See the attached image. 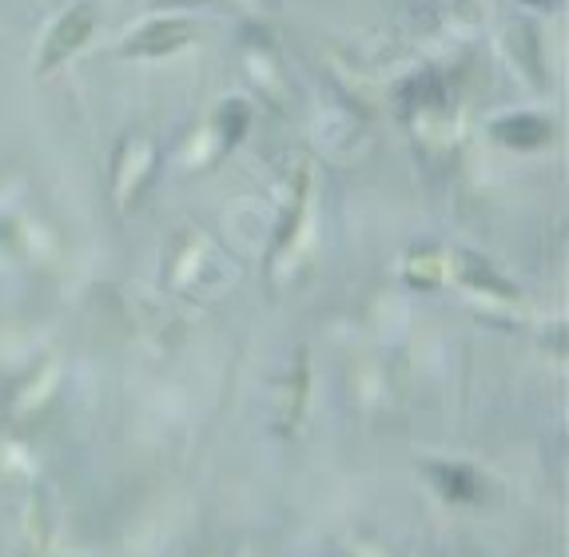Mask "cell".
I'll use <instances>...</instances> for the list:
<instances>
[{
    "label": "cell",
    "mask_w": 569,
    "mask_h": 557,
    "mask_svg": "<svg viewBox=\"0 0 569 557\" xmlns=\"http://www.w3.org/2000/svg\"><path fill=\"white\" fill-rule=\"evenodd\" d=\"M88 28H92V12L88 9L64 16V24L57 28V36H52V45H48V52H45V69L48 64H57L60 57H69L72 45H81L84 36H88Z\"/></svg>",
    "instance_id": "1"
}]
</instances>
